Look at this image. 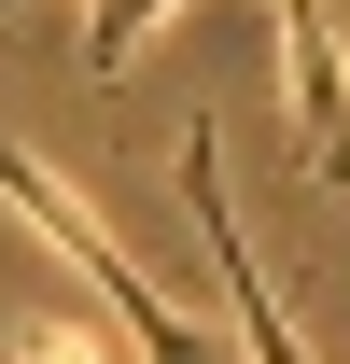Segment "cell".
I'll use <instances>...</instances> for the list:
<instances>
[{"label": "cell", "mask_w": 350, "mask_h": 364, "mask_svg": "<svg viewBox=\"0 0 350 364\" xmlns=\"http://www.w3.org/2000/svg\"><path fill=\"white\" fill-rule=\"evenodd\" d=\"M169 14H182V0H85V70H98V85H127L140 43H154Z\"/></svg>", "instance_id": "2"}, {"label": "cell", "mask_w": 350, "mask_h": 364, "mask_svg": "<svg viewBox=\"0 0 350 364\" xmlns=\"http://www.w3.org/2000/svg\"><path fill=\"white\" fill-rule=\"evenodd\" d=\"M0 210L43 238L56 267H85V294L112 309V336H127L140 364H224V350H211V322H182L169 294H154V280L127 267V238H112V225H85V196H70V182H43L28 154H14V140H0Z\"/></svg>", "instance_id": "1"}, {"label": "cell", "mask_w": 350, "mask_h": 364, "mask_svg": "<svg viewBox=\"0 0 350 364\" xmlns=\"http://www.w3.org/2000/svg\"><path fill=\"white\" fill-rule=\"evenodd\" d=\"M266 14H308V0H266Z\"/></svg>", "instance_id": "3"}]
</instances>
